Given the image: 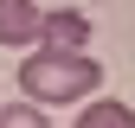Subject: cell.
<instances>
[{
  "label": "cell",
  "mask_w": 135,
  "mask_h": 128,
  "mask_svg": "<svg viewBox=\"0 0 135 128\" xmlns=\"http://www.w3.org/2000/svg\"><path fill=\"white\" fill-rule=\"evenodd\" d=\"M39 45H58V51H90V19H84L77 7L39 13Z\"/></svg>",
  "instance_id": "cell-2"
},
{
  "label": "cell",
  "mask_w": 135,
  "mask_h": 128,
  "mask_svg": "<svg viewBox=\"0 0 135 128\" xmlns=\"http://www.w3.org/2000/svg\"><path fill=\"white\" fill-rule=\"evenodd\" d=\"M0 45H39V0H0Z\"/></svg>",
  "instance_id": "cell-3"
},
{
  "label": "cell",
  "mask_w": 135,
  "mask_h": 128,
  "mask_svg": "<svg viewBox=\"0 0 135 128\" xmlns=\"http://www.w3.org/2000/svg\"><path fill=\"white\" fill-rule=\"evenodd\" d=\"M0 128H45V109L39 103H13V109H0Z\"/></svg>",
  "instance_id": "cell-5"
},
{
  "label": "cell",
  "mask_w": 135,
  "mask_h": 128,
  "mask_svg": "<svg viewBox=\"0 0 135 128\" xmlns=\"http://www.w3.org/2000/svg\"><path fill=\"white\" fill-rule=\"evenodd\" d=\"M77 128H135V109L116 103V96H97V103L77 115Z\"/></svg>",
  "instance_id": "cell-4"
},
{
  "label": "cell",
  "mask_w": 135,
  "mask_h": 128,
  "mask_svg": "<svg viewBox=\"0 0 135 128\" xmlns=\"http://www.w3.org/2000/svg\"><path fill=\"white\" fill-rule=\"evenodd\" d=\"M97 83H103V64L90 51H58V45H32L26 64H20V90L26 103L39 109H58V103H90Z\"/></svg>",
  "instance_id": "cell-1"
}]
</instances>
